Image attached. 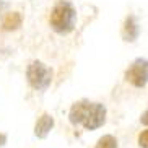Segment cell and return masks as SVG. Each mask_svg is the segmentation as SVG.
<instances>
[{
  "label": "cell",
  "instance_id": "6da1fadb",
  "mask_svg": "<svg viewBox=\"0 0 148 148\" xmlns=\"http://www.w3.org/2000/svg\"><path fill=\"white\" fill-rule=\"evenodd\" d=\"M108 109L101 103H90L83 99L70 108L69 121L73 125H83L86 130H96L104 125Z\"/></svg>",
  "mask_w": 148,
  "mask_h": 148
},
{
  "label": "cell",
  "instance_id": "7a4b0ae2",
  "mask_svg": "<svg viewBox=\"0 0 148 148\" xmlns=\"http://www.w3.org/2000/svg\"><path fill=\"white\" fill-rule=\"evenodd\" d=\"M75 16H77V13H75L73 7L65 0H60L52 8L51 26L59 34H69L75 26Z\"/></svg>",
  "mask_w": 148,
  "mask_h": 148
},
{
  "label": "cell",
  "instance_id": "3957f363",
  "mask_svg": "<svg viewBox=\"0 0 148 148\" xmlns=\"http://www.w3.org/2000/svg\"><path fill=\"white\" fill-rule=\"evenodd\" d=\"M26 77H28L29 85L34 90L44 91V90H47L51 82H52V70L49 67H46L42 62L34 60V62H31L29 67H28Z\"/></svg>",
  "mask_w": 148,
  "mask_h": 148
},
{
  "label": "cell",
  "instance_id": "277c9868",
  "mask_svg": "<svg viewBox=\"0 0 148 148\" xmlns=\"http://www.w3.org/2000/svg\"><path fill=\"white\" fill-rule=\"evenodd\" d=\"M127 82H130L137 88H145L147 86V78H148V67L145 59H137L130 65V69L125 72Z\"/></svg>",
  "mask_w": 148,
  "mask_h": 148
},
{
  "label": "cell",
  "instance_id": "5b68a950",
  "mask_svg": "<svg viewBox=\"0 0 148 148\" xmlns=\"http://www.w3.org/2000/svg\"><path fill=\"white\" fill-rule=\"evenodd\" d=\"M54 127V117L51 114H42L38 122H36V127H34V135L38 138H46L49 135V132L52 130Z\"/></svg>",
  "mask_w": 148,
  "mask_h": 148
},
{
  "label": "cell",
  "instance_id": "8992f818",
  "mask_svg": "<svg viewBox=\"0 0 148 148\" xmlns=\"http://www.w3.org/2000/svg\"><path fill=\"white\" fill-rule=\"evenodd\" d=\"M21 26V15L16 13V12H12V13H7L2 21V28L5 31H13V29H18Z\"/></svg>",
  "mask_w": 148,
  "mask_h": 148
},
{
  "label": "cell",
  "instance_id": "52a82bcc",
  "mask_svg": "<svg viewBox=\"0 0 148 148\" xmlns=\"http://www.w3.org/2000/svg\"><path fill=\"white\" fill-rule=\"evenodd\" d=\"M137 36H138V26L135 25V20L132 16L127 18V21H125V39L134 41Z\"/></svg>",
  "mask_w": 148,
  "mask_h": 148
},
{
  "label": "cell",
  "instance_id": "ba28073f",
  "mask_svg": "<svg viewBox=\"0 0 148 148\" xmlns=\"http://www.w3.org/2000/svg\"><path fill=\"white\" fill-rule=\"evenodd\" d=\"M117 140H116V137H112V135H104V137H101L99 140H98V143H96L95 148H117Z\"/></svg>",
  "mask_w": 148,
  "mask_h": 148
},
{
  "label": "cell",
  "instance_id": "9c48e42d",
  "mask_svg": "<svg viewBox=\"0 0 148 148\" xmlns=\"http://www.w3.org/2000/svg\"><path fill=\"white\" fill-rule=\"evenodd\" d=\"M138 145L142 148H148V132L147 130H143L142 134H140V137H138Z\"/></svg>",
  "mask_w": 148,
  "mask_h": 148
},
{
  "label": "cell",
  "instance_id": "30bf717a",
  "mask_svg": "<svg viewBox=\"0 0 148 148\" xmlns=\"http://www.w3.org/2000/svg\"><path fill=\"white\" fill-rule=\"evenodd\" d=\"M5 143H7V137H5L3 134H0V148L3 147Z\"/></svg>",
  "mask_w": 148,
  "mask_h": 148
},
{
  "label": "cell",
  "instance_id": "8fae6325",
  "mask_svg": "<svg viewBox=\"0 0 148 148\" xmlns=\"http://www.w3.org/2000/svg\"><path fill=\"white\" fill-rule=\"evenodd\" d=\"M142 121H143V124H147V111L143 112V119H142Z\"/></svg>",
  "mask_w": 148,
  "mask_h": 148
}]
</instances>
